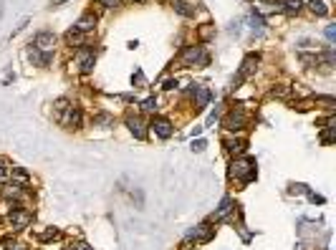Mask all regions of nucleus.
<instances>
[{
    "mask_svg": "<svg viewBox=\"0 0 336 250\" xmlns=\"http://www.w3.org/2000/svg\"><path fill=\"white\" fill-rule=\"evenodd\" d=\"M76 247H79V250H91V247H89V245H86V242H79V245H76Z\"/></svg>",
    "mask_w": 336,
    "mask_h": 250,
    "instance_id": "30",
    "label": "nucleus"
},
{
    "mask_svg": "<svg viewBox=\"0 0 336 250\" xmlns=\"http://www.w3.org/2000/svg\"><path fill=\"white\" fill-rule=\"evenodd\" d=\"M303 8V0H281L278 3V11H283L286 16H298Z\"/></svg>",
    "mask_w": 336,
    "mask_h": 250,
    "instance_id": "12",
    "label": "nucleus"
},
{
    "mask_svg": "<svg viewBox=\"0 0 336 250\" xmlns=\"http://www.w3.org/2000/svg\"><path fill=\"white\" fill-rule=\"evenodd\" d=\"M208 147V142L205 139H197V142H192V152H203Z\"/></svg>",
    "mask_w": 336,
    "mask_h": 250,
    "instance_id": "25",
    "label": "nucleus"
},
{
    "mask_svg": "<svg viewBox=\"0 0 336 250\" xmlns=\"http://www.w3.org/2000/svg\"><path fill=\"white\" fill-rule=\"evenodd\" d=\"M177 86V81L175 79H170V81H164V89H175Z\"/></svg>",
    "mask_w": 336,
    "mask_h": 250,
    "instance_id": "28",
    "label": "nucleus"
},
{
    "mask_svg": "<svg viewBox=\"0 0 336 250\" xmlns=\"http://www.w3.org/2000/svg\"><path fill=\"white\" fill-rule=\"evenodd\" d=\"M126 124H129V132L137 137V139H144L147 137V129H144V121L139 119V116H129L126 119Z\"/></svg>",
    "mask_w": 336,
    "mask_h": 250,
    "instance_id": "13",
    "label": "nucleus"
},
{
    "mask_svg": "<svg viewBox=\"0 0 336 250\" xmlns=\"http://www.w3.org/2000/svg\"><path fill=\"white\" fill-rule=\"evenodd\" d=\"M96 3H101L104 8H116V6H119V0H96Z\"/></svg>",
    "mask_w": 336,
    "mask_h": 250,
    "instance_id": "27",
    "label": "nucleus"
},
{
    "mask_svg": "<svg viewBox=\"0 0 336 250\" xmlns=\"http://www.w3.org/2000/svg\"><path fill=\"white\" fill-rule=\"evenodd\" d=\"M230 210H233V200H230V197H225V200H223V205H220V210L215 212V220H225V215H228Z\"/></svg>",
    "mask_w": 336,
    "mask_h": 250,
    "instance_id": "19",
    "label": "nucleus"
},
{
    "mask_svg": "<svg viewBox=\"0 0 336 250\" xmlns=\"http://www.w3.org/2000/svg\"><path fill=\"white\" fill-rule=\"evenodd\" d=\"M8 174H11V167H8V164H6L3 159H0V179H6Z\"/></svg>",
    "mask_w": 336,
    "mask_h": 250,
    "instance_id": "24",
    "label": "nucleus"
},
{
    "mask_svg": "<svg viewBox=\"0 0 336 250\" xmlns=\"http://www.w3.org/2000/svg\"><path fill=\"white\" fill-rule=\"evenodd\" d=\"M308 8H311L316 16H326V13H328V6L323 3V0H308Z\"/></svg>",
    "mask_w": 336,
    "mask_h": 250,
    "instance_id": "18",
    "label": "nucleus"
},
{
    "mask_svg": "<svg viewBox=\"0 0 336 250\" xmlns=\"http://www.w3.org/2000/svg\"><path fill=\"white\" fill-rule=\"evenodd\" d=\"M38 237H41V242H48V240H56V237H61V232L51 227V230H46V232H41Z\"/></svg>",
    "mask_w": 336,
    "mask_h": 250,
    "instance_id": "21",
    "label": "nucleus"
},
{
    "mask_svg": "<svg viewBox=\"0 0 336 250\" xmlns=\"http://www.w3.org/2000/svg\"><path fill=\"white\" fill-rule=\"evenodd\" d=\"M308 197H311V202H318V205L323 202V197H318V195H308Z\"/></svg>",
    "mask_w": 336,
    "mask_h": 250,
    "instance_id": "29",
    "label": "nucleus"
},
{
    "mask_svg": "<svg viewBox=\"0 0 336 250\" xmlns=\"http://www.w3.org/2000/svg\"><path fill=\"white\" fill-rule=\"evenodd\" d=\"M31 46L38 48V51H51V48L56 46V36H53L51 31H41V33H36V38H33Z\"/></svg>",
    "mask_w": 336,
    "mask_h": 250,
    "instance_id": "6",
    "label": "nucleus"
},
{
    "mask_svg": "<svg viewBox=\"0 0 336 250\" xmlns=\"http://www.w3.org/2000/svg\"><path fill=\"white\" fill-rule=\"evenodd\" d=\"M245 124H248V116H245V111L243 109H233L228 116H225V121H223V127L228 129V132H243L245 129Z\"/></svg>",
    "mask_w": 336,
    "mask_h": 250,
    "instance_id": "3",
    "label": "nucleus"
},
{
    "mask_svg": "<svg viewBox=\"0 0 336 250\" xmlns=\"http://www.w3.org/2000/svg\"><path fill=\"white\" fill-rule=\"evenodd\" d=\"M142 109H144V111H154V109H157V99H154V96L144 99V101H142Z\"/></svg>",
    "mask_w": 336,
    "mask_h": 250,
    "instance_id": "22",
    "label": "nucleus"
},
{
    "mask_svg": "<svg viewBox=\"0 0 336 250\" xmlns=\"http://www.w3.org/2000/svg\"><path fill=\"white\" fill-rule=\"evenodd\" d=\"M192 94H195V109H205L210 104V99H213V94H210L208 86H195Z\"/></svg>",
    "mask_w": 336,
    "mask_h": 250,
    "instance_id": "10",
    "label": "nucleus"
},
{
    "mask_svg": "<svg viewBox=\"0 0 336 250\" xmlns=\"http://www.w3.org/2000/svg\"><path fill=\"white\" fill-rule=\"evenodd\" d=\"M333 129H336L333 121H328V124H326V132H323V137H321L323 144H331V142H333Z\"/></svg>",
    "mask_w": 336,
    "mask_h": 250,
    "instance_id": "20",
    "label": "nucleus"
},
{
    "mask_svg": "<svg viewBox=\"0 0 336 250\" xmlns=\"http://www.w3.org/2000/svg\"><path fill=\"white\" fill-rule=\"evenodd\" d=\"M74 28H76L79 33H91V31L96 28V16H94V13H84Z\"/></svg>",
    "mask_w": 336,
    "mask_h": 250,
    "instance_id": "11",
    "label": "nucleus"
},
{
    "mask_svg": "<svg viewBox=\"0 0 336 250\" xmlns=\"http://www.w3.org/2000/svg\"><path fill=\"white\" fill-rule=\"evenodd\" d=\"M172 6H175V11H177L180 16H185V18H192V16H195V8H192L190 0H172Z\"/></svg>",
    "mask_w": 336,
    "mask_h": 250,
    "instance_id": "15",
    "label": "nucleus"
},
{
    "mask_svg": "<svg viewBox=\"0 0 336 250\" xmlns=\"http://www.w3.org/2000/svg\"><path fill=\"white\" fill-rule=\"evenodd\" d=\"M180 61H182V66H197V69H205V66L210 64V56H208V51H205L203 46H187V48L182 51Z\"/></svg>",
    "mask_w": 336,
    "mask_h": 250,
    "instance_id": "1",
    "label": "nucleus"
},
{
    "mask_svg": "<svg viewBox=\"0 0 336 250\" xmlns=\"http://www.w3.org/2000/svg\"><path fill=\"white\" fill-rule=\"evenodd\" d=\"M152 129H154V134L159 137V139H170L172 137V121L170 119H164V116H154L152 119Z\"/></svg>",
    "mask_w": 336,
    "mask_h": 250,
    "instance_id": "5",
    "label": "nucleus"
},
{
    "mask_svg": "<svg viewBox=\"0 0 336 250\" xmlns=\"http://www.w3.org/2000/svg\"><path fill=\"white\" fill-rule=\"evenodd\" d=\"M31 58H33L36 66H48V64L53 61L51 51H38V48H31Z\"/></svg>",
    "mask_w": 336,
    "mask_h": 250,
    "instance_id": "14",
    "label": "nucleus"
},
{
    "mask_svg": "<svg viewBox=\"0 0 336 250\" xmlns=\"http://www.w3.org/2000/svg\"><path fill=\"white\" fill-rule=\"evenodd\" d=\"M8 220H11V225H13V230H23V227H28V225H31V220H33V215H31L28 210H21V205H16Z\"/></svg>",
    "mask_w": 336,
    "mask_h": 250,
    "instance_id": "4",
    "label": "nucleus"
},
{
    "mask_svg": "<svg viewBox=\"0 0 336 250\" xmlns=\"http://www.w3.org/2000/svg\"><path fill=\"white\" fill-rule=\"evenodd\" d=\"M258 61H260V58H258L255 53H250V56H245V61H243V69H240V74H238V79L233 81V86H235V84H240L243 79H248V76H250V74L255 71V66H258Z\"/></svg>",
    "mask_w": 336,
    "mask_h": 250,
    "instance_id": "8",
    "label": "nucleus"
},
{
    "mask_svg": "<svg viewBox=\"0 0 336 250\" xmlns=\"http://www.w3.org/2000/svg\"><path fill=\"white\" fill-rule=\"evenodd\" d=\"M61 121L69 124V127H81V109L79 106H69V116L61 119Z\"/></svg>",
    "mask_w": 336,
    "mask_h": 250,
    "instance_id": "17",
    "label": "nucleus"
},
{
    "mask_svg": "<svg viewBox=\"0 0 336 250\" xmlns=\"http://www.w3.org/2000/svg\"><path fill=\"white\" fill-rule=\"evenodd\" d=\"M245 147H248V142L245 139H225V149L230 152V154H243L245 152Z\"/></svg>",
    "mask_w": 336,
    "mask_h": 250,
    "instance_id": "16",
    "label": "nucleus"
},
{
    "mask_svg": "<svg viewBox=\"0 0 336 250\" xmlns=\"http://www.w3.org/2000/svg\"><path fill=\"white\" fill-rule=\"evenodd\" d=\"M326 38H328V43L336 41V26H326Z\"/></svg>",
    "mask_w": 336,
    "mask_h": 250,
    "instance_id": "23",
    "label": "nucleus"
},
{
    "mask_svg": "<svg viewBox=\"0 0 336 250\" xmlns=\"http://www.w3.org/2000/svg\"><path fill=\"white\" fill-rule=\"evenodd\" d=\"M230 174L233 177H240L243 182H253L255 179V159H250V157L235 159L233 167H230Z\"/></svg>",
    "mask_w": 336,
    "mask_h": 250,
    "instance_id": "2",
    "label": "nucleus"
},
{
    "mask_svg": "<svg viewBox=\"0 0 336 250\" xmlns=\"http://www.w3.org/2000/svg\"><path fill=\"white\" fill-rule=\"evenodd\" d=\"M192 240H200V242L213 240V227H208V225H197L195 230L187 232V240H185V242H192Z\"/></svg>",
    "mask_w": 336,
    "mask_h": 250,
    "instance_id": "9",
    "label": "nucleus"
},
{
    "mask_svg": "<svg viewBox=\"0 0 336 250\" xmlns=\"http://www.w3.org/2000/svg\"><path fill=\"white\" fill-rule=\"evenodd\" d=\"M131 84H139V86H144V74H142V71H137V74L131 76Z\"/></svg>",
    "mask_w": 336,
    "mask_h": 250,
    "instance_id": "26",
    "label": "nucleus"
},
{
    "mask_svg": "<svg viewBox=\"0 0 336 250\" xmlns=\"http://www.w3.org/2000/svg\"><path fill=\"white\" fill-rule=\"evenodd\" d=\"M94 61H96V56H94L91 48H81L79 51V71L81 74H91L94 71Z\"/></svg>",
    "mask_w": 336,
    "mask_h": 250,
    "instance_id": "7",
    "label": "nucleus"
},
{
    "mask_svg": "<svg viewBox=\"0 0 336 250\" xmlns=\"http://www.w3.org/2000/svg\"><path fill=\"white\" fill-rule=\"evenodd\" d=\"M63 3H69V0H53V6H63Z\"/></svg>",
    "mask_w": 336,
    "mask_h": 250,
    "instance_id": "31",
    "label": "nucleus"
},
{
    "mask_svg": "<svg viewBox=\"0 0 336 250\" xmlns=\"http://www.w3.org/2000/svg\"><path fill=\"white\" fill-rule=\"evenodd\" d=\"M13 250H26V247H23V245H16V247H13Z\"/></svg>",
    "mask_w": 336,
    "mask_h": 250,
    "instance_id": "32",
    "label": "nucleus"
}]
</instances>
